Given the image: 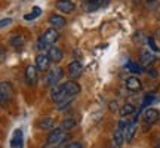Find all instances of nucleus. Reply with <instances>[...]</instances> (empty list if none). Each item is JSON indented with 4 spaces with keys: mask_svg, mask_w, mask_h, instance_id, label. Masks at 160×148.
Listing matches in <instances>:
<instances>
[{
    "mask_svg": "<svg viewBox=\"0 0 160 148\" xmlns=\"http://www.w3.org/2000/svg\"><path fill=\"white\" fill-rule=\"evenodd\" d=\"M24 147V135L21 129H15L11 138V148H22Z\"/></svg>",
    "mask_w": 160,
    "mask_h": 148,
    "instance_id": "7",
    "label": "nucleus"
},
{
    "mask_svg": "<svg viewBox=\"0 0 160 148\" xmlns=\"http://www.w3.org/2000/svg\"><path fill=\"white\" fill-rule=\"evenodd\" d=\"M11 96H12V86L9 83H6V81H2V85H0V99H2V105L3 107L9 102Z\"/></svg>",
    "mask_w": 160,
    "mask_h": 148,
    "instance_id": "4",
    "label": "nucleus"
},
{
    "mask_svg": "<svg viewBox=\"0 0 160 148\" xmlns=\"http://www.w3.org/2000/svg\"><path fill=\"white\" fill-rule=\"evenodd\" d=\"M64 129L62 127H57V129H53V131L48 135V144H53V145H58V144H62L67 136H65V133H64Z\"/></svg>",
    "mask_w": 160,
    "mask_h": 148,
    "instance_id": "2",
    "label": "nucleus"
},
{
    "mask_svg": "<svg viewBox=\"0 0 160 148\" xmlns=\"http://www.w3.org/2000/svg\"><path fill=\"white\" fill-rule=\"evenodd\" d=\"M67 148H83V145L80 142H70L68 145H67Z\"/></svg>",
    "mask_w": 160,
    "mask_h": 148,
    "instance_id": "30",
    "label": "nucleus"
},
{
    "mask_svg": "<svg viewBox=\"0 0 160 148\" xmlns=\"http://www.w3.org/2000/svg\"><path fill=\"white\" fill-rule=\"evenodd\" d=\"M125 142V132L122 131V129H117V131L114 132V135H113V144H116V145H122V144Z\"/></svg>",
    "mask_w": 160,
    "mask_h": 148,
    "instance_id": "19",
    "label": "nucleus"
},
{
    "mask_svg": "<svg viewBox=\"0 0 160 148\" xmlns=\"http://www.w3.org/2000/svg\"><path fill=\"white\" fill-rule=\"evenodd\" d=\"M24 42H25L24 36L22 34H17V36H13V37L11 39V45L18 49V47H21V46L24 45Z\"/></svg>",
    "mask_w": 160,
    "mask_h": 148,
    "instance_id": "21",
    "label": "nucleus"
},
{
    "mask_svg": "<svg viewBox=\"0 0 160 148\" xmlns=\"http://www.w3.org/2000/svg\"><path fill=\"white\" fill-rule=\"evenodd\" d=\"M76 126V121L73 119H67L62 121V125H61V127H62L64 131H70V129H73Z\"/></svg>",
    "mask_w": 160,
    "mask_h": 148,
    "instance_id": "25",
    "label": "nucleus"
},
{
    "mask_svg": "<svg viewBox=\"0 0 160 148\" xmlns=\"http://www.w3.org/2000/svg\"><path fill=\"white\" fill-rule=\"evenodd\" d=\"M126 68L129 70V71H131V73H141V67H139V65H138V64H135V62H131V61H129V62H126Z\"/></svg>",
    "mask_w": 160,
    "mask_h": 148,
    "instance_id": "24",
    "label": "nucleus"
},
{
    "mask_svg": "<svg viewBox=\"0 0 160 148\" xmlns=\"http://www.w3.org/2000/svg\"><path fill=\"white\" fill-rule=\"evenodd\" d=\"M99 6H101V2H88L86 0V3L83 5V9L86 12H93V11H97Z\"/></svg>",
    "mask_w": 160,
    "mask_h": 148,
    "instance_id": "22",
    "label": "nucleus"
},
{
    "mask_svg": "<svg viewBox=\"0 0 160 148\" xmlns=\"http://www.w3.org/2000/svg\"><path fill=\"white\" fill-rule=\"evenodd\" d=\"M67 73L71 79H77L82 76L83 73V65L79 62V61H73V62L68 64V67H67Z\"/></svg>",
    "mask_w": 160,
    "mask_h": 148,
    "instance_id": "5",
    "label": "nucleus"
},
{
    "mask_svg": "<svg viewBox=\"0 0 160 148\" xmlns=\"http://www.w3.org/2000/svg\"><path fill=\"white\" fill-rule=\"evenodd\" d=\"M42 37H43V40H45L48 45L51 46V45H55V42L59 39V34H58L57 28H53V27H52V28H48V30H46Z\"/></svg>",
    "mask_w": 160,
    "mask_h": 148,
    "instance_id": "9",
    "label": "nucleus"
},
{
    "mask_svg": "<svg viewBox=\"0 0 160 148\" xmlns=\"http://www.w3.org/2000/svg\"><path fill=\"white\" fill-rule=\"evenodd\" d=\"M43 148H58V147L53 145V144H49V145H46V147H43Z\"/></svg>",
    "mask_w": 160,
    "mask_h": 148,
    "instance_id": "33",
    "label": "nucleus"
},
{
    "mask_svg": "<svg viewBox=\"0 0 160 148\" xmlns=\"http://www.w3.org/2000/svg\"><path fill=\"white\" fill-rule=\"evenodd\" d=\"M37 71H39V68L34 67V65H28L25 68V80H27L28 85H36L37 83Z\"/></svg>",
    "mask_w": 160,
    "mask_h": 148,
    "instance_id": "12",
    "label": "nucleus"
},
{
    "mask_svg": "<svg viewBox=\"0 0 160 148\" xmlns=\"http://www.w3.org/2000/svg\"><path fill=\"white\" fill-rule=\"evenodd\" d=\"M110 148H120V147H119V145H116V144H113V145H111Z\"/></svg>",
    "mask_w": 160,
    "mask_h": 148,
    "instance_id": "35",
    "label": "nucleus"
},
{
    "mask_svg": "<svg viewBox=\"0 0 160 148\" xmlns=\"http://www.w3.org/2000/svg\"><path fill=\"white\" fill-rule=\"evenodd\" d=\"M159 119H160V113L159 110L156 108H148L144 113V120H145L147 125H154V123L159 121Z\"/></svg>",
    "mask_w": 160,
    "mask_h": 148,
    "instance_id": "8",
    "label": "nucleus"
},
{
    "mask_svg": "<svg viewBox=\"0 0 160 148\" xmlns=\"http://www.w3.org/2000/svg\"><path fill=\"white\" fill-rule=\"evenodd\" d=\"M55 7H57L58 11H61L62 13H71L76 9V5L71 0H57Z\"/></svg>",
    "mask_w": 160,
    "mask_h": 148,
    "instance_id": "6",
    "label": "nucleus"
},
{
    "mask_svg": "<svg viewBox=\"0 0 160 148\" xmlns=\"http://www.w3.org/2000/svg\"><path fill=\"white\" fill-rule=\"evenodd\" d=\"M156 61V57H154V53L151 51H142L141 52V64L142 65H151V64H154Z\"/></svg>",
    "mask_w": 160,
    "mask_h": 148,
    "instance_id": "16",
    "label": "nucleus"
},
{
    "mask_svg": "<svg viewBox=\"0 0 160 148\" xmlns=\"http://www.w3.org/2000/svg\"><path fill=\"white\" fill-rule=\"evenodd\" d=\"M147 2H154V0H147Z\"/></svg>",
    "mask_w": 160,
    "mask_h": 148,
    "instance_id": "37",
    "label": "nucleus"
},
{
    "mask_svg": "<svg viewBox=\"0 0 160 148\" xmlns=\"http://www.w3.org/2000/svg\"><path fill=\"white\" fill-rule=\"evenodd\" d=\"M119 113L122 117H128V116H131V114L135 113V105H132V104H125V105H122V108L119 110Z\"/></svg>",
    "mask_w": 160,
    "mask_h": 148,
    "instance_id": "18",
    "label": "nucleus"
},
{
    "mask_svg": "<svg viewBox=\"0 0 160 148\" xmlns=\"http://www.w3.org/2000/svg\"><path fill=\"white\" fill-rule=\"evenodd\" d=\"M51 58L48 53H43V55H39V57L36 58V67L39 68V71H46V70L49 68V65H51Z\"/></svg>",
    "mask_w": 160,
    "mask_h": 148,
    "instance_id": "10",
    "label": "nucleus"
},
{
    "mask_svg": "<svg viewBox=\"0 0 160 148\" xmlns=\"http://www.w3.org/2000/svg\"><path fill=\"white\" fill-rule=\"evenodd\" d=\"M73 98H74V96H68V98H65L64 101L58 102V104H57V110H59V111H61V110H65V108H67V107L70 105V102L73 101Z\"/></svg>",
    "mask_w": 160,
    "mask_h": 148,
    "instance_id": "23",
    "label": "nucleus"
},
{
    "mask_svg": "<svg viewBox=\"0 0 160 148\" xmlns=\"http://www.w3.org/2000/svg\"><path fill=\"white\" fill-rule=\"evenodd\" d=\"M48 55H49L52 62H61L62 58H64L62 51H61L59 47H57V46H51L49 51H48Z\"/></svg>",
    "mask_w": 160,
    "mask_h": 148,
    "instance_id": "14",
    "label": "nucleus"
},
{
    "mask_svg": "<svg viewBox=\"0 0 160 148\" xmlns=\"http://www.w3.org/2000/svg\"><path fill=\"white\" fill-rule=\"evenodd\" d=\"M5 57H6V52H5V47H2V61H5Z\"/></svg>",
    "mask_w": 160,
    "mask_h": 148,
    "instance_id": "32",
    "label": "nucleus"
},
{
    "mask_svg": "<svg viewBox=\"0 0 160 148\" xmlns=\"http://www.w3.org/2000/svg\"><path fill=\"white\" fill-rule=\"evenodd\" d=\"M70 95L67 93V91L64 89V86L62 85H57V86H53L51 89V98H52V101L53 102H61V101H64L65 98H68Z\"/></svg>",
    "mask_w": 160,
    "mask_h": 148,
    "instance_id": "3",
    "label": "nucleus"
},
{
    "mask_svg": "<svg viewBox=\"0 0 160 148\" xmlns=\"http://www.w3.org/2000/svg\"><path fill=\"white\" fill-rule=\"evenodd\" d=\"M147 43H148L150 49H151V51H153V52H159V47L156 46V43H154V39H153V37H148V39H147Z\"/></svg>",
    "mask_w": 160,
    "mask_h": 148,
    "instance_id": "27",
    "label": "nucleus"
},
{
    "mask_svg": "<svg viewBox=\"0 0 160 148\" xmlns=\"http://www.w3.org/2000/svg\"><path fill=\"white\" fill-rule=\"evenodd\" d=\"M62 86L70 96H76V95H79L80 91H82V89H80V85L76 83V81H65V83H62Z\"/></svg>",
    "mask_w": 160,
    "mask_h": 148,
    "instance_id": "15",
    "label": "nucleus"
},
{
    "mask_svg": "<svg viewBox=\"0 0 160 148\" xmlns=\"http://www.w3.org/2000/svg\"><path fill=\"white\" fill-rule=\"evenodd\" d=\"M48 46H49V45H48L45 40H43V37H40L39 42H37V49H39V51H45Z\"/></svg>",
    "mask_w": 160,
    "mask_h": 148,
    "instance_id": "28",
    "label": "nucleus"
},
{
    "mask_svg": "<svg viewBox=\"0 0 160 148\" xmlns=\"http://www.w3.org/2000/svg\"><path fill=\"white\" fill-rule=\"evenodd\" d=\"M156 148H160V139H159V142H157V147Z\"/></svg>",
    "mask_w": 160,
    "mask_h": 148,
    "instance_id": "36",
    "label": "nucleus"
},
{
    "mask_svg": "<svg viewBox=\"0 0 160 148\" xmlns=\"http://www.w3.org/2000/svg\"><path fill=\"white\" fill-rule=\"evenodd\" d=\"M65 22H67V19L64 17H61V15H57V13H53V15H51L49 17V24H51L53 28H64L65 27Z\"/></svg>",
    "mask_w": 160,
    "mask_h": 148,
    "instance_id": "13",
    "label": "nucleus"
},
{
    "mask_svg": "<svg viewBox=\"0 0 160 148\" xmlns=\"http://www.w3.org/2000/svg\"><path fill=\"white\" fill-rule=\"evenodd\" d=\"M125 86H126V89L131 92H138L142 89V83H141V80L138 79V77H129V79H126Z\"/></svg>",
    "mask_w": 160,
    "mask_h": 148,
    "instance_id": "11",
    "label": "nucleus"
},
{
    "mask_svg": "<svg viewBox=\"0 0 160 148\" xmlns=\"http://www.w3.org/2000/svg\"><path fill=\"white\" fill-rule=\"evenodd\" d=\"M62 76H64V70L61 68V67H57V68H53V70H49V73H48V76H46V85L51 86V87L57 86L58 83L61 81Z\"/></svg>",
    "mask_w": 160,
    "mask_h": 148,
    "instance_id": "1",
    "label": "nucleus"
},
{
    "mask_svg": "<svg viewBox=\"0 0 160 148\" xmlns=\"http://www.w3.org/2000/svg\"><path fill=\"white\" fill-rule=\"evenodd\" d=\"M39 127L42 129V131H49V129H53V119H51V117H45V119L39 123Z\"/></svg>",
    "mask_w": 160,
    "mask_h": 148,
    "instance_id": "20",
    "label": "nucleus"
},
{
    "mask_svg": "<svg viewBox=\"0 0 160 148\" xmlns=\"http://www.w3.org/2000/svg\"><path fill=\"white\" fill-rule=\"evenodd\" d=\"M123 132H125V141L126 142H132V139L135 136V132H137V123L133 121L131 125H128Z\"/></svg>",
    "mask_w": 160,
    "mask_h": 148,
    "instance_id": "17",
    "label": "nucleus"
},
{
    "mask_svg": "<svg viewBox=\"0 0 160 148\" xmlns=\"http://www.w3.org/2000/svg\"><path fill=\"white\" fill-rule=\"evenodd\" d=\"M11 22H12V18H3V19H2V24H0V27L5 28L6 25H9Z\"/></svg>",
    "mask_w": 160,
    "mask_h": 148,
    "instance_id": "29",
    "label": "nucleus"
},
{
    "mask_svg": "<svg viewBox=\"0 0 160 148\" xmlns=\"http://www.w3.org/2000/svg\"><path fill=\"white\" fill-rule=\"evenodd\" d=\"M157 39H159V42H160V28L157 30Z\"/></svg>",
    "mask_w": 160,
    "mask_h": 148,
    "instance_id": "34",
    "label": "nucleus"
},
{
    "mask_svg": "<svg viewBox=\"0 0 160 148\" xmlns=\"http://www.w3.org/2000/svg\"><path fill=\"white\" fill-rule=\"evenodd\" d=\"M110 110H111V111H116V110H117V102H116V101H111V102H110Z\"/></svg>",
    "mask_w": 160,
    "mask_h": 148,
    "instance_id": "31",
    "label": "nucleus"
},
{
    "mask_svg": "<svg viewBox=\"0 0 160 148\" xmlns=\"http://www.w3.org/2000/svg\"><path fill=\"white\" fill-rule=\"evenodd\" d=\"M40 15V7L39 6H34V7H33V12H31V13H28V15H25V19H27V21H30V19H34V18H37Z\"/></svg>",
    "mask_w": 160,
    "mask_h": 148,
    "instance_id": "26",
    "label": "nucleus"
}]
</instances>
